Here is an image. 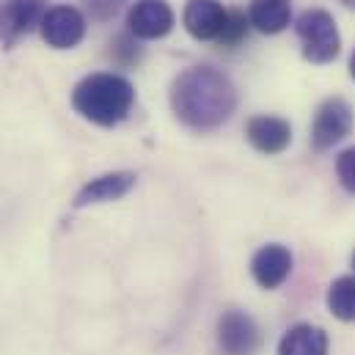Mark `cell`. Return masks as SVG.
<instances>
[{
  "label": "cell",
  "instance_id": "obj_1",
  "mask_svg": "<svg viewBox=\"0 0 355 355\" xmlns=\"http://www.w3.org/2000/svg\"><path fill=\"white\" fill-rule=\"evenodd\" d=\"M171 110L190 130H218L237 110V89L220 69L198 64L171 83Z\"/></svg>",
  "mask_w": 355,
  "mask_h": 355
},
{
  "label": "cell",
  "instance_id": "obj_20",
  "mask_svg": "<svg viewBox=\"0 0 355 355\" xmlns=\"http://www.w3.org/2000/svg\"><path fill=\"white\" fill-rule=\"evenodd\" d=\"M350 78L355 80V50H353V55H350Z\"/></svg>",
  "mask_w": 355,
  "mask_h": 355
},
{
  "label": "cell",
  "instance_id": "obj_9",
  "mask_svg": "<svg viewBox=\"0 0 355 355\" xmlns=\"http://www.w3.org/2000/svg\"><path fill=\"white\" fill-rule=\"evenodd\" d=\"M229 8L220 0H187L182 22L184 31L198 42H218L226 28Z\"/></svg>",
  "mask_w": 355,
  "mask_h": 355
},
{
  "label": "cell",
  "instance_id": "obj_16",
  "mask_svg": "<svg viewBox=\"0 0 355 355\" xmlns=\"http://www.w3.org/2000/svg\"><path fill=\"white\" fill-rule=\"evenodd\" d=\"M248 28H251V22H248V17H245V11H240V8H229V17H226V28H223V33H220V39H218V44L220 47H237V44H243L245 42V36H248Z\"/></svg>",
  "mask_w": 355,
  "mask_h": 355
},
{
  "label": "cell",
  "instance_id": "obj_12",
  "mask_svg": "<svg viewBox=\"0 0 355 355\" xmlns=\"http://www.w3.org/2000/svg\"><path fill=\"white\" fill-rule=\"evenodd\" d=\"M135 174L132 171H113V174H102V177L86 182L78 196H75V207L83 209L91 204H105V201H116L121 196H127L135 187Z\"/></svg>",
  "mask_w": 355,
  "mask_h": 355
},
{
  "label": "cell",
  "instance_id": "obj_4",
  "mask_svg": "<svg viewBox=\"0 0 355 355\" xmlns=\"http://www.w3.org/2000/svg\"><path fill=\"white\" fill-rule=\"evenodd\" d=\"M355 124V113L350 107L347 99L342 96H328L317 113H314V121H311V146L317 152H328L334 149L336 144H342L350 132H353Z\"/></svg>",
  "mask_w": 355,
  "mask_h": 355
},
{
  "label": "cell",
  "instance_id": "obj_15",
  "mask_svg": "<svg viewBox=\"0 0 355 355\" xmlns=\"http://www.w3.org/2000/svg\"><path fill=\"white\" fill-rule=\"evenodd\" d=\"M328 309L336 320L355 322V275H339L328 286Z\"/></svg>",
  "mask_w": 355,
  "mask_h": 355
},
{
  "label": "cell",
  "instance_id": "obj_7",
  "mask_svg": "<svg viewBox=\"0 0 355 355\" xmlns=\"http://www.w3.org/2000/svg\"><path fill=\"white\" fill-rule=\"evenodd\" d=\"M86 36V17L75 6H53L42 19V39L55 50H72Z\"/></svg>",
  "mask_w": 355,
  "mask_h": 355
},
{
  "label": "cell",
  "instance_id": "obj_2",
  "mask_svg": "<svg viewBox=\"0 0 355 355\" xmlns=\"http://www.w3.org/2000/svg\"><path fill=\"white\" fill-rule=\"evenodd\" d=\"M135 89L124 75L94 72L72 91V107L99 127H113L124 121L132 110Z\"/></svg>",
  "mask_w": 355,
  "mask_h": 355
},
{
  "label": "cell",
  "instance_id": "obj_14",
  "mask_svg": "<svg viewBox=\"0 0 355 355\" xmlns=\"http://www.w3.org/2000/svg\"><path fill=\"white\" fill-rule=\"evenodd\" d=\"M248 22L259 33L275 36L289 28L292 22V0H251L248 3Z\"/></svg>",
  "mask_w": 355,
  "mask_h": 355
},
{
  "label": "cell",
  "instance_id": "obj_8",
  "mask_svg": "<svg viewBox=\"0 0 355 355\" xmlns=\"http://www.w3.org/2000/svg\"><path fill=\"white\" fill-rule=\"evenodd\" d=\"M127 31L144 42L163 39L174 31V11L166 0H135L127 14Z\"/></svg>",
  "mask_w": 355,
  "mask_h": 355
},
{
  "label": "cell",
  "instance_id": "obj_5",
  "mask_svg": "<svg viewBox=\"0 0 355 355\" xmlns=\"http://www.w3.org/2000/svg\"><path fill=\"white\" fill-rule=\"evenodd\" d=\"M218 347L223 355H254L262 345L259 325L251 314L229 309L218 320Z\"/></svg>",
  "mask_w": 355,
  "mask_h": 355
},
{
  "label": "cell",
  "instance_id": "obj_11",
  "mask_svg": "<svg viewBox=\"0 0 355 355\" xmlns=\"http://www.w3.org/2000/svg\"><path fill=\"white\" fill-rule=\"evenodd\" d=\"M292 272V254L281 243L262 245L251 259V275L262 289H278Z\"/></svg>",
  "mask_w": 355,
  "mask_h": 355
},
{
  "label": "cell",
  "instance_id": "obj_19",
  "mask_svg": "<svg viewBox=\"0 0 355 355\" xmlns=\"http://www.w3.org/2000/svg\"><path fill=\"white\" fill-rule=\"evenodd\" d=\"M83 3H86L89 14L96 22H110V19L121 11V6H124L127 0H83Z\"/></svg>",
  "mask_w": 355,
  "mask_h": 355
},
{
  "label": "cell",
  "instance_id": "obj_21",
  "mask_svg": "<svg viewBox=\"0 0 355 355\" xmlns=\"http://www.w3.org/2000/svg\"><path fill=\"white\" fill-rule=\"evenodd\" d=\"M342 3H345L347 8H353V11H355V0H342Z\"/></svg>",
  "mask_w": 355,
  "mask_h": 355
},
{
  "label": "cell",
  "instance_id": "obj_6",
  "mask_svg": "<svg viewBox=\"0 0 355 355\" xmlns=\"http://www.w3.org/2000/svg\"><path fill=\"white\" fill-rule=\"evenodd\" d=\"M47 0H0V42L14 47L22 36L42 28Z\"/></svg>",
  "mask_w": 355,
  "mask_h": 355
},
{
  "label": "cell",
  "instance_id": "obj_22",
  "mask_svg": "<svg viewBox=\"0 0 355 355\" xmlns=\"http://www.w3.org/2000/svg\"><path fill=\"white\" fill-rule=\"evenodd\" d=\"M353 267H355V254H353Z\"/></svg>",
  "mask_w": 355,
  "mask_h": 355
},
{
  "label": "cell",
  "instance_id": "obj_17",
  "mask_svg": "<svg viewBox=\"0 0 355 355\" xmlns=\"http://www.w3.org/2000/svg\"><path fill=\"white\" fill-rule=\"evenodd\" d=\"M110 55L119 61V64H138L141 61V47H138V42H135V36L132 33H124V36H116L113 42H110Z\"/></svg>",
  "mask_w": 355,
  "mask_h": 355
},
{
  "label": "cell",
  "instance_id": "obj_3",
  "mask_svg": "<svg viewBox=\"0 0 355 355\" xmlns=\"http://www.w3.org/2000/svg\"><path fill=\"white\" fill-rule=\"evenodd\" d=\"M295 33L303 44V58L311 64H331L342 53L336 19L325 8H306L295 22Z\"/></svg>",
  "mask_w": 355,
  "mask_h": 355
},
{
  "label": "cell",
  "instance_id": "obj_13",
  "mask_svg": "<svg viewBox=\"0 0 355 355\" xmlns=\"http://www.w3.org/2000/svg\"><path fill=\"white\" fill-rule=\"evenodd\" d=\"M278 355H328V334L311 322L292 325L278 342Z\"/></svg>",
  "mask_w": 355,
  "mask_h": 355
},
{
  "label": "cell",
  "instance_id": "obj_18",
  "mask_svg": "<svg viewBox=\"0 0 355 355\" xmlns=\"http://www.w3.org/2000/svg\"><path fill=\"white\" fill-rule=\"evenodd\" d=\"M336 177L342 182V187L355 196V146L345 149V152L336 157Z\"/></svg>",
  "mask_w": 355,
  "mask_h": 355
},
{
  "label": "cell",
  "instance_id": "obj_10",
  "mask_svg": "<svg viewBox=\"0 0 355 355\" xmlns=\"http://www.w3.org/2000/svg\"><path fill=\"white\" fill-rule=\"evenodd\" d=\"M245 138L248 144L262 152V155H281L292 144V124L281 116H251L245 124Z\"/></svg>",
  "mask_w": 355,
  "mask_h": 355
}]
</instances>
